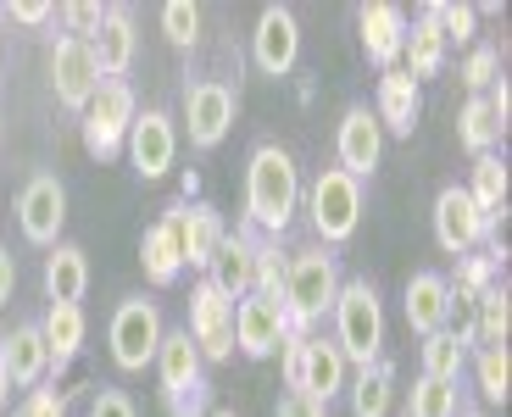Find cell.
Masks as SVG:
<instances>
[{
  "instance_id": "cell-1",
  "label": "cell",
  "mask_w": 512,
  "mask_h": 417,
  "mask_svg": "<svg viewBox=\"0 0 512 417\" xmlns=\"http://www.w3.org/2000/svg\"><path fill=\"white\" fill-rule=\"evenodd\" d=\"M301 212V167L284 145H256L251 162H245V217H251L262 234L279 240L284 228Z\"/></svg>"
},
{
  "instance_id": "cell-2",
  "label": "cell",
  "mask_w": 512,
  "mask_h": 417,
  "mask_svg": "<svg viewBox=\"0 0 512 417\" xmlns=\"http://www.w3.org/2000/svg\"><path fill=\"white\" fill-rule=\"evenodd\" d=\"M334 295H340V262H334L323 245H312V251H295L290 262H284V317H290V334H307L312 323H323L334 306Z\"/></svg>"
},
{
  "instance_id": "cell-3",
  "label": "cell",
  "mask_w": 512,
  "mask_h": 417,
  "mask_svg": "<svg viewBox=\"0 0 512 417\" xmlns=\"http://www.w3.org/2000/svg\"><path fill=\"white\" fill-rule=\"evenodd\" d=\"M334 317V345L346 356V367H368L373 356H384V306H379V290L368 278H340V295L329 306Z\"/></svg>"
},
{
  "instance_id": "cell-4",
  "label": "cell",
  "mask_w": 512,
  "mask_h": 417,
  "mask_svg": "<svg viewBox=\"0 0 512 417\" xmlns=\"http://www.w3.org/2000/svg\"><path fill=\"white\" fill-rule=\"evenodd\" d=\"M156 379H162L167 417H206L212 390L201 379V351H195V340L184 329L162 334V345H156Z\"/></svg>"
},
{
  "instance_id": "cell-5",
  "label": "cell",
  "mask_w": 512,
  "mask_h": 417,
  "mask_svg": "<svg viewBox=\"0 0 512 417\" xmlns=\"http://www.w3.org/2000/svg\"><path fill=\"white\" fill-rule=\"evenodd\" d=\"M307 217H312L323 245H346L362 223V184L351 173H340V167H323V173L312 178Z\"/></svg>"
},
{
  "instance_id": "cell-6",
  "label": "cell",
  "mask_w": 512,
  "mask_h": 417,
  "mask_svg": "<svg viewBox=\"0 0 512 417\" xmlns=\"http://www.w3.org/2000/svg\"><path fill=\"white\" fill-rule=\"evenodd\" d=\"M134 117H140L134 89H128L123 78H101L95 101L84 106V151H90L95 162H112V156L123 151V139H128V128H134Z\"/></svg>"
},
{
  "instance_id": "cell-7",
  "label": "cell",
  "mask_w": 512,
  "mask_h": 417,
  "mask_svg": "<svg viewBox=\"0 0 512 417\" xmlns=\"http://www.w3.org/2000/svg\"><path fill=\"white\" fill-rule=\"evenodd\" d=\"M162 312H156L145 295H134V301H123L112 312V329H106V340H112V362L123 367V373H140V367L156 362V345H162Z\"/></svg>"
},
{
  "instance_id": "cell-8",
  "label": "cell",
  "mask_w": 512,
  "mask_h": 417,
  "mask_svg": "<svg viewBox=\"0 0 512 417\" xmlns=\"http://www.w3.org/2000/svg\"><path fill=\"white\" fill-rule=\"evenodd\" d=\"M184 123H190L195 151H218L234 128V89L223 78H201L184 89Z\"/></svg>"
},
{
  "instance_id": "cell-9",
  "label": "cell",
  "mask_w": 512,
  "mask_h": 417,
  "mask_svg": "<svg viewBox=\"0 0 512 417\" xmlns=\"http://www.w3.org/2000/svg\"><path fill=\"white\" fill-rule=\"evenodd\" d=\"M17 223H23L28 245H62V223H67V190L56 173H39L23 184V201H17Z\"/></svg>"
},
{
  "instance_id": "cell-10",
  "label": "cell",
  "mask_w": 512,
  "mask_h": 417,
  "mask_svg": "<svg viewBox=\"0 0 512 417\" xmlns=\"http://www.w3.org/2000/svg\"><path fill=\"white\" fill-rule=\"evenodd\" d=\"M251 62L268 78H290L295 62H301V23H295L290 6H262L251 34Z\"/></svg>"
},
{
  "instance_id": "cell-11",
  "label": "cell",
  "mask_w": 512,
  "mask_h": 417,
  "mask_svg": "<svg viewBox=\"0 0 512 417\" xmlns=\"http://www.w3.org/2000/svg\"><path fill=\"white\" fill-rule=\"evenodd\" d=\"M201 351V362H229L234 356V301H223L212 284H195L190 295V329H184Z\"/></svg>"
},
{
  "instance_id": "cell-12",
  "label": "cell",
  "mask_w": 512,
  "mask_h": 417,
  "mask_svg": "<svg viewBox=\"0 0 512 417\" xmlns=\"http://www.w3.org/2000/svg\"><path fill=\"white\" fill-rule=\"evenodd\" d=\"M51 89H56V101L67 106V112L84 117V106L95 101V89H101V67H95L90 45L84 39H56V51H51Z\"/></svg>"
},
{
  "instance_id": "cell-13",
  "label": "cell",
  "mask_w": 512,
  "mask_h": 417,
  "mask_svg": "<svg viewBox=\"0 0 512 417\" xmlns=\"http://www.w3.org/2000/svg\"><path fill=\"white\" fill-rule=\"evenodd\" d=\"M284 340H290V317H284L279 301H268V295H245V301L234 306V351L273 356V351H284Z\"/></svg>"
},
{
  "instance_id": "cell-14",
  "label": "cell",
  "mask_w": 512,
  "mask_h": 417,
  "mask_svg": "<svg viewBox=\"0 0 512 417\" xmlns=\"http://www.w3.org/2000/svg\"><path fill=\"white\" fill-rule=\"evenodd\" d=\"M485 234H490V223L479 217V206L468 201V190H462V184H446V190L435 195V245L446 256H468Z\"/></svg>"
},
{
  "instance_id": "cell-15",
  "label": "cell",
  "mask_w": 512,
  "mask_h": 417,
  "mask_svg": "<svg viewBox=\"0 0 512 417\" xmlns=\"http://www.w3.org/2000/svg\"><path fill=\"white\" fill-rule=\"evenodd\" d=\"M123 151H128V162H134L140 178H162L167 167H173V156H179V128H173L167 112H140L134 128H128V139H123Z\"/></svg>"
},
{
  "instance_id": "cell-16",
  "label": "cell",
  "mask_w": 512,
  "mask_h": 417,
  "mask_svg": "<svg viewBox=\"0 0 512 417\" xmlns=\"http://www.w3.org/2000/svg\"><path fill=\"white\" fill-rule=\"evenodd\" d=\"M334 156H340V173H351L357 184L373 173V167H379V156H384V128H379V117H373L368 106H351V112L340 117Z\"/></svg>"
},
{
  "instance_id": "cell-17",
  "label": "cell",
  "mask_w": 512,
  "mask_h": 417,
  "mask_svg": "<svg viewBox=\"0 0 512 417\" xmlns=\"http://www.w3.org/2000/svg\"><path fill=\"white\" fill-rule=\"evenodd\" d=\"M206 284H212L223 301L240 306L245 295L256 290V240H245V234H223L218 251H212V262H206Z\"/></svg>"
},
{
  "instance_id": "cell-18",
  "label": "cell",
  "mask_w": 512,
  "mask_h": 417,
  "mask_svg": "<svg viewBox=\"0 0 512 417\" xmlns=\"http://www.w3.org/2000/svg\"><path fill=\"white\" fill-rule=\"evenodd\" d=\"M90 56L95 67H101V78H123L128 67H134V56H140V34H134V17L123 12V6H106L101 28H95L90 39Z\"/></svg>"
},
{
  "instance_id": "cell-19",
  "label": "cell",
  "mask_w": 512,
  "mask_h": 417,
  "mask_svg": "<svg viewBox=\"0 0 512 417\" xmlns=\"http://www.w3.org/2000/svg\"><path fill=\"white\" fill-rule=\"evenodd\" d=\"M346 379H351V367H346V356H340V345H334V340H312V334H307V362H301V390H295V395L329 406L334 395H346Z\"/></svg>"
},
{
  "instance_id": "cell-20",
  "label": "cell",
  "mask_w": 512,
  "mask_h": 417,
  "mask_svg": "<svg viewBox=\"0 0 512 417\" xmlns=\"http://www.w3.org/2000/svg\"><path fill=\"white\" fill-rule=\"evenodd\" d=\"M357 28H362V51H368V62L396 67L401 45H407V12L390 6V0H373V6L357 12Z\"/></svg>"
},
{
  "instance_id": "cell-21",
  "label": "cell",
  "mask_w": 512,
  "mask_h": 417,
  "mask_svg": "<svg viewBox=\"0 0 512 417\" xmlns=\"http://www.w3.org/2000/svg\"><path fill=\"white\" fill-rule=\"evenodd\" d=\"M0 356H6V379H12V390H34V384L51 373V345H45L39 323H17V329L0 340Z\"/></svg>"
},
{
  "instance_id": "cell-22",
  "label": "cell",
  "mask_w": 512,
  "mask_h": 417,
  "mask_svg": "<svg viewBox=\"0 0 512 417\" xmlns=\"http://www.w3.org/2000/svg\"><path fill=\"white\" fill-rule=\"evenodd\" d=\"M167 217H173V228H179L184 267H206V262H212V251H218V240L229 234L212 206H184L179 201V206H167Z\"/></svg>"
},
{
  "instance_id": "cell-23",
  "label": "cell",
  "mask_w": 512,
  "mask_h": 417,
  "mask_svg": "<svg viewBox=\"0 0 512 417\" xmlns=\"http://www.w3.org/2000/svg\"><path fill=\"white\" fill-rule=\"evenodd\" d=\"M418 84L407 78V67H384L379 73V106H373V117H379V128H390V134H412L418 128Z\"/></svg>"
},
{
  "instance_id": "cell-24",
  "label": "cell",
  "mask_w": 512,
  "mask_h": 417,
  "mask_svg": "<svg viewBox=\"0 0 512 417\" xmlns=\"http://www.w3.org/2000/svg\"><path fill=\"white\" fill-rule=\"evenodd\" d=\"M84 290H90V256L78 245H51V256H45V295H51V306H78Z\"/></svg>"
},
{
  "instance_id": "cell-25",
  "label": "cell",
  "mask_w": 512,
  "mask_h": 417,
  "mask_svg": "<svg viewBox=\"0 0 512 417\" xmlns=\"http://www.w3.org/2000/svg\"><path fill=\"white\" fill-rule=\"evenodd\" d=\"M346 395H351V417H384L396 401V362L373 356L368 367H357V379H346Z\"/></svg>"
},
{
  "instance_id": "cell-26",
  "label": "cell",
  "mask_w": 512,
  "mask_h": 417,
  "mask_svg": "<svg viewBox=\"0 0 512 417\" xmlns=\"http://www.w3.org/2000/svg\"><path fill=\"white\" fill-rule=\"evenodd\" d=\"M140 262H145V278L151 284H173V278L184 273V251H179V228H173V217H156L151 228H145L140 240Z\"/></svg>"
},
{
  "instance_id": "cell-27",
  "label": "cell",
  "mask_w": 512,
  "mask_h": 417,
  "mask_svg": "<svg viewBox=\"0 0 512 417\" xmlns=\"http://www.w3.org/2000/svg\"><path fill=\"white\" fill-rule=\"evenodd\" d=\"M407 323H412V334L446 329V278L440 273H412L407 278Z\"/></svg>"
},
{
  "instance_id": "cell-28",
  "label": "cell",
  "mask_w": 512,
  "mask_h": 417,
  "mask_svg": "<svg viewBox=\"0 0 512 417\" xmlns=\"http://www.w3.org/2000/svg\"><path fill=\"white\" fill-rule=\"evenodd\" d=\"M401 56H407V78H412V84H418V78H435L440 67H446V39H440L429 6H423L418 23H407V45H401Z\"/></svg>"
},
{
  "instance_id": "cell-29",
  "label": "cell",
  "mask_w": 512,
  "mask_h": 417,
  "mask_svg": "<svg viewBox=\"0 0 512 417\" xmlns=\"http://www.w3.org/2000/svg\"><path fill=\"white\" fill-rule=\"evenodd\" d=\"M39 334L51 345V367L62 373V367L84 351V306H51L45 323H39Z\"/></svg>"
},
{
  "instance_id": "cell-30",
  "label": "cell",
  "mask_w": 512,
  "mask_h": 417,
  "mask_svg": "<svg viewBox=\"0 0 512 417\" xmlns=\"http://www.w3.org/2000/svg\"><path fill=\"white\" fill-rule=\"evenodd\" d=\"M512 334V295L507 284H490L474 301V345H507Z\"/></svg>"
},
{
  "instance_id": "cell-31",
  "label": "cell",
  "mask_w": 512,
  "mask_h": 417,
  "mask_svg": "<svg viewBox=\"0 0 512 417\" xmlns=\"http://www.w3.org/2000/svg\"><path fill=\"white\" fill-rule=\"evenodd\" d=\"M468 201L479 206V217H501L507 212V162L496 151L474 156V184H468Z\"/></svg>"
},
{
  "instance_id": "cell-32",
  "label": "cell",
  "mask_w": 512,
  "mask_h": 417,
  "mask_svg": "<svg viewBox=\"0 0 512 417\" xmlns=\"http://www.w3.org/2000/svg\"><path fill=\"white\" fill-rule=\"evenodd\" d=\"M423 379H440V384H457V373L468 367V345L457 340L451 329L440 334H423Z\"/></svg>"
},
{
  "instance_id": "cell-33",
  "label": "cell",
  "mask_w": 512,
  "mask_h": 417,
  "mask_svg": "<svg viewBox=\"0 0 512 417\" xmlns=\"http://www.w3.org/2000/svg\"><path fill=\"white\" fill-rule=\"evenodd\" d=\"M501 134H507V128L496 123V112L485 106V95H474V101L462 106V117H457V139H462V145H468L474 156H490V151L501 145Z\"/></svg>"
},
{
  "instance_id": "cell-34",
  "label": "cell",
  "mask_w": 512,
  "mask_h": 417,
  "mask_svg": "<svg viewBox=\"0 0 512 417\" xmlns=\"http://www.w3.org/2000/svg\"><path fill=\"white\" fill-rule=\"evenodd\" d=\"M474 373H479V395H485V401H507V384H512V356H507V345H479Z\"/></svg>"
},
{
  "instance_id": "cell-35",
  "label": "cell",
  "mask_w": 512,
  "mask_h": 417,
  "mask_svg": "<svg viewBox=\"0 0 512 417\" xmlns=\"http://www.w3.org/2000/svg\"><path fill=\"white\" fill-rule=\"evenodd\" d=\"M429 17H435V28H440V39H446V45H468V39H474L479 6H468V0H435V6H429Z\"/></svg>"
},
{
  "instance_id": "cell-36",
  "label": "cell",
  "mask_w": 512,
  "mask_h": 417,
  "mask_svg": "<svg viewBox=\"0 0 512 417\" xmlns=\"http://www.w3.org/2000/svg\"><path fill=\"white\" fill-rule=\"evenodd\" d=\"M407 417H457V384L418 379L412 384V401H407Z\"/></svg>"
},
{
  "instance_id": "cell-37",
  "label": "cell",
  "mask_w": 512,
  "mask_h": 417,
  "mask_svg": "<svg viewBox=\"0 0 512 417\" xmlns=\"http://www.w3.org/2000/svg\"><path fill=\"white\" fill-rule=\"evenodd\" d=\"M162 34L179 45V51H190L195 39H201V6L195 0H167L162 6Z\"/></svg>"
},
{
  "instance_id": "cell-38",
  "label": "cell",
  "mask_w": 512,
  "mask_h": 417,
  "mask_svg": "<svg viewBox=\"0 0 512 417\" xmlns=\"http://www.w3.org/2000/svg\"><path fill=\"white\" fill-rule=\"evenodd\" d=\"M251 295H268V301L284 295V256H279V245H256V290Z\"/></svg>"
},
{
  "instance_id": "cell-39",
  "label": "cell",
  "mask_w": 512,
  "mask_h": 417,
  "mask_svg": "<svg viewBox=\"0 0 512 417\" xmlns=\"http://www.w3.org/2000/svg\"><path fill=\"white\" fill-rule=\"evenodd\" d=\"M496 73H501V56L490 51V45H474L468 62H462V84L474 89V95H485V89L496 84Z\"/></svg>"
},
{
  "instance_id": "cell-40",
  "label": "cell",
  "mask_w": 512,
  "mask_h": 417,
  "mask_svg": "<svg viewBox=\"0 0 512 417\" xmlns=\"http://www.w3.org/2000/svg\"><path fill=\"white\" fill-rule=\"evenodd\" d=\"M62 17H67V39H90L95 28H101L106 6H90V0H73V6H62Z\"/></svg>"
},
{
  "instance_id": "cell-41",
  "label": "cell",
  "mask_w": 512,
  "mask_h": 417,
  "mask_svg": "<svg viewBox=\"0 0 512 417\" xmlns=\"http://www.w3.org/2000/svg\"><path fill=\"white\" fill-rule=\"evenodd\" d=\"M90 417H140V412H134V401H128L123 390H101L90 401Z\"/></svg>"
},
{
  "instance_id": "cell-42",
  "label": "cell",
  "mask_w": 512,
  "mask_h": 417,
  "mask_svg": "<svg viewBox=\"0 0 512 417\" xmlns=\"http://www.w3.org/2000/svg\"><path fill=\"white\" fill-rule=\"evenodd\" d=\"M0 17H17V23H45V17H51V6H45V0H12V6H0Z\"/></svg>"
},
{
  "instance_id": "cell-43",
  "label": "cell",
  "mask_w": 512,
  "mask_h": 417,
  "mask_svg": "<svg viewBox=\"0 0 512 417\" xmlns=\"http://www.w3.org/2000/svg\"><path fill=\"white\" fill-rule=\"evenodd\" d=\"M279 417H329V406H318V401H307V395H284L279 401Z\"/></svg>"
},
{
  "instance_id": "cell-44",
  "label": "cell",
  "mask_w": 512,
  "mask_h": 417,
  "mask_svg": "<svg viewBox=\"0 0 512 417\" xmlns=\"http://www.w3.org/2000/svg\"><path fill=\"white\" fill-rule=\"evenodd\" d=\"M12 290H17V256L0 245V306L12 301Z\"/></svg>"
},
{
  "instance_id": "cell-45",
  "label": "cell",
  "mask_w": 512,
  "mask_h": 417,
  "mask_svg": "<svg viewBox=\"0 0 512 417\" xmlns=\"http://www.w3.org/2000/svg\"><path fill=\"white\" fill-rule=\"evenodd\" d=\"M6 401H12V379H6V356H0V412H6Z\"/></svg>"
},
{
  "instance_id": "cell-46",
  "label": "cell",
  "mask_w": 512,
  "mask_h": 417,
  "mask_svg": "<svg viewBox=\"0 0 512 417\" xmlns=\"http://www.w3.org/2000/svg\"><path fill=\"white\" fill-rule=\"evenodd\" d=\"M206 417H240V412H206Z\"/></svg>"
},
{
  "instance_id": "cell-47",
  "label": "cell",
  "mask_w": 512,
  "mask_h": 417,
  "mask_svg": "<svg viewBox=\"0 0 512 417\" xmlns=\"http://www.w3.org/2000/svg\"><path fill=\"white\" fill-rule=\"evenodd\" d=\"M0 134H6V117H0Z\"/></svg>"
},
{
  "instance_id": "cell-48",
  "label": "cell",
  "mask_w": 512,
  "mask_h": 417,
  "mask_svg": "<svg viewBox=\"0 0 512 417\" xmlns=\"http://www.w3.org/2000/svg\"><path fill=\"white\" fill-rule=\"evenodd\" d=\"M0 62H6V51H0Z\"/></svg>"
},
{
  "instance_id": "cell-49",
  "label": "cell",
  "mask_w": 512,
  "mask_h": 417,
  "mask_svg": "<svg viewBox=\"0 0 512 417\" xmlns=\"http://www.w3.org/2000/svg\"><path fill=\"white\" fill-rule=\"evenodd\" d=\"M17 417H28V412H17Z\"/></svg>"
},
{
  "instance_id": "cell-50",
  "label": "cell",
  "mask_w": 512,
  "mask_h": 417,
  "mask_svg": "<svg viewBox=\"0 0 512 417\" xmlns=\"http://www.w3.org/2000/svg\"><path fill=\"white\" fill-rule=\"evenodd\" d=\"M468 417H479V412H468Z\"/></svg>"
}]
</instances>
